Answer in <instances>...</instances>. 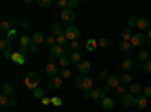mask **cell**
Listing matches in <instances>:
<instances>
[{
  "instance_id": "cell-13",
  "label": "cell",
  "mask_w": 151,
  "mask_h": 112,
  "mask_svg": "<svg viewBox=\"0 0 151 112\" xmlns=\"http://www.w3.org/2000/svg\"><path fill=\"white\" fill-rule=\"evenodd\" d=\"M136 59H137V62H141V64L144 65L145 62H148L150 61V53H148V50H139L137 52V55H136Z\"/></svg>"
},
{
  "instance_id": "cell-8",
  "label": "cell",
  "mask_w": 151,
  "mask_h": 112,
  "mask_svg": "<svg viewBox=\"0 0 151 112\" xmlns=\"http://www.w3.org/2000/svg\"><path fill=\"white\" fill-rule=\"evenodd\" d=\"M147 103H148V98L144 94H139V95L134 97V108L136 109H145Z\"/></svg>"
},
{
  "instance_id": "cell-6",
  "label": "cell",
  "mask_w": 151,
  "mask_h": 112,
  "mask_svg": "<svg viewBox=\"0 0 151 112\" xmlns=\"http://www.w3.org/2000/svg\"><path fill=\"white\" fill-rule=\"evenodd\" d=\"M134 97H136V95H133V94L127 92V94H124V95H121V97H119V102H121V105H122V106L130 108V106H134Z\"/></svg>"
},
{
  "instance_id": "cell-18",
  "label": "cell",
  "mask_w": 151,
  "mask_h": 112,
  "mask_svg": "<svg viewBox=\"0 0 151 112\" xmlns=\"http://www.w3.org/2000/svg\"><path fill=\"white\" fill-rule=\"evenodd\" d=\"M11 61H14L15 64H18V65H24V62H26V59H24V55H21L20 52H14V53H12Z\"/></svg>"
},
{
  "instance_id": "cell-38",
  "label": "cell",
  "mask_w": 151,
  "mask_h": 112,
  "mask_svg": "<svg viewBox=\"0 0 151 112\" xmlns=\"http://www.w3.org/2000/svg\"><path fill=\"white\" fill-rule=\"evenodd\" d=\"M127 21H129V29H132V27H136V23H137V17H136V15H130Z\"/></svg>"
},
{
  "instance_id": "cell-31",
  "label": "cell",
  "mask_w": 151,
  "mask_h": 112,
  "mask_svg": "<svg viewBox=\"0 0 151 112\" xmlns=\"http://www.w3.org/2000/svg\"><path fill=\"white\" fill-rule=\"evenodd\" d=\"M0 105H2V108H6L8 105H11V97L2 92L0 94Z\"/></svg>"
},
{
  "instance_id": "cell-1",
  "label": "cell",
  "mask_w": 151,
  "mask_h": 112,
  "mask_svg": "<svg viewBox=\"0 0 151 112\" xmlns=\"http://www.w3.org/2000/svg\"><path fill=\"white\" fill-rule=\"evenodd\" d=\"M76 86H77L79 90H82L83 92L85 91H92L94 90V80L89 76H83V74H80V76L76 79Z\"/></svg>"
},
{
  "instance_id": "cell-28",
  "label": "cell",
  "mask_w": 151,
  "mask_h": 112,
  "mask_svg": "<svg viewBox=\"0 0 151 112\" xmlns=\"http://www.w3.org/2000/svg\"><path fill=\"white\" fill-rule=\"evenodd\" d=\"M58 64H59L62 68H68V65L71 64V59H70V56H62V58L58 59Z\"/></svg>"
},
{
  "instance_id": "cell-32",
  "label": "cell",
  "mask_w": 151,
  "mask_h": 112,
  "mask_svg": "<svg viewBox=\"0 0 151 112\" xmlns=\"http://www.w3.org/2000/svg\"><path fill=\"white\" fill-rule=\"evenodd\" d=\"M11 26H12V24H11L9 21H6V20H3L2 23H0V30H2V33H5V32L8 33V32H9V30L12 29Z\"/></svg>"
},
{
  "instance_id": "cell-55",
  "label": "cell",
  "mask_w": 151,
  "mask_h": 112,
  "mask_svg": "<svg viewBox=\"0 0 151 112\" xmlns=\"http://www.w3.org/2000/svg\"><path fill=\"white\" fill-rule=\"evenodd\" d=\"M83 97L85 98H91V91H85L83 92Z\"/></svg>"
},
{
  "instance_id": "cell-45",
  "label": "cell",
  "mask_w": 151,
  "mask_h": 112,
  "mask_svg": "<svg viewBox=\"0 0 151 112\" xmlns=\"http://www.w3.org/2000/svg\"><path fill=\"white\" fill-rule=\"evenodd\" d=\"M29 52H30L32 55H38V53H40V46H36V44L32 43V46L29 47Z\"/></svg>"
},
{
  "instance_id": "cell-21",
  "label": "cell",
  "mask_w": 151,
  "mask_h": 112,
  "mask_svg": "<svg viewBox=\"0 0 151 112\" xmlns=\"http://www.w3.org/2000/svg\"><path fill=\"white\" fill-rule=\"evenodd\" d=\"M121 67H122V70H124V71H129V70L134 68V62H133L130 58H124V59H122V62H121Z\"/></svg>"
},
{
  "instance_id": "cell-44",
  "label": "cell",
  "mask_w": 151,
  "mask_h": 112,
  "mask_svg": "<svg viewBox=\"0 0 151 112\" xmlns=\"http://www.w3.org/2000/svg\"><path fill=\"white\" fill-rule=\"evenodd\" d=\"M62 98H59V97H52V105L53 106H56V108H59V106H62Z\"/></svg>"
},
{
  "instance_id": "cell-12",
  "label": "cell",
  "mask_w": 151,
  "mask_h": 112,
  "mask_svg": "<svg viewBox=\"0 0 151 112\" xmlns=\"http://www.w3.org/2000/svg\"><path fill=\"white\" fill-rule=\"evenodd\" d=\"M50 55H53L55 58H62L64 56V47L59 46V44H55L53 47H50Z\"/></svg>"
},
{
  "instance_id": "cell-17",
  "label": "cell",
  "mask_w": 151,
  "mask_h": 112,
  "mask_svg": "<svg viewBox=\"0 0 151 112\" xmlns=\"http://www.w3.org/2000/svg\"><path fill=\"white\" fill-rule=\"evenodd\" d=\"M136 27L139 29L141 32H142V30H147V29H150V23H148V20H147V18H144V17H137Z\"/></svg>"
},
{
  "instance_id": "cell-19",
  "label": "cell",
  "mask_w": 151,
  "mask_h": 112,
  "mask_svg": "<svg viewBox=\"0 0 151 112\" xmlns=\"http://www.w3.org/2000/svg\"><path fill=\"white\" fill-rule=\"evenodd\" d=\"M32 36H29V35H21V38L18 40V44H20V47H30L32 46Z\"/></svg>"
},
{
  "instance_id": "cell-7",
  "label": "cell",
  "mask_w": 151,
  "mask_h": 112,
  "mask_svg": "<svg viewBox=\"0 0 151 112\" xmlns=\"http://www.w3.org/2000/svg\"><path fill=\"white\" fill-rule=\"evenodd\" d=\"M60 18L64 20V21H67V23H73V21H74V18H76L74 11H73V9H70V8L62 9V11H60Z\"/></svg>"
},
{
  "instance_id": "cell-47",
  "label": "cell",
  "mask_w": 151,
  "mask_h": 112,
  "mask_svg": "<svg viewBox=\"0 0 151 112\" xmlns=\"http://www.w3.org/2000/svg\"><path fill=\"white\" fill-rule=\"evenodd\" d=\"M58 6L60 9H67L68 8V0H58Z\"/></svg>"
},
{
  "instance_id": "cell-50",
  "label": "cell",
  "mask_w": 151,
  "mask_h": 112,
  "mask_svg": "<svg viewBox=\"0 0 151 112\" xmlns=\"http://www.w3.org/2000/svg\"><path fill=\"white\" fill-rule=\"evenodd\" d=\"M18 52H20L21 55H26V53H30V52H29V47H20V48H18Z\"/></svg>"
},
{
  "instance_id": "cell-40",
  "label": "cell",
  "mask_w": 151,
  "mask_h": 112,
  "mask_svg": "<svg viewBox=\"0 0 151 112\" xmlns=\"http://www.w3.org/2000/svg\"><path fill=\"white\" fill-rule=\"evenodd\" d=\"M33 97H36V98H44V90L42 88H36L35 91H33Z\"/></svg>"
},
{
  "instance_id": "cell-41",
  "label": "cell",
  "mask_w": 151,
  "mask_h": 112,
  "mask_svg": "<svg viewBox=\"0 0 151 112\" xmlns=\"http://www.w3.org/2000/svg\"><path fill=\"white\" fill-rule=\"evenodd\" d=\"M109 76H110V74H109L107 70H101V71L98 73V79H100V80H106Z\"/></svg>"
},
{
  "instance_id": "cell-51",
  "label": "cell",
  "mask_w": 151,
  "mask_h": 112,
  "mask_svg": "<svg viewBox=\"0 0 151 112\" xmlns=\"http://www.w3.org/2000/svg\"><path fill=\"white\" fill-rule=\"evenodd\" d=\"M70 50H71V48H70V43L67 44V46H64V56H67L68 53H70ZM71 55V53H70Z\"/></svg>"
},
{
  "instance_id": "cell-3",
  "label": "cell",
  "mask_w": 151,
  "mask_h": 112,
  "mask_svg": "<svg viewBox=\"0 0 151 112\" xmlns=\"http://www.w3.org/2000/svg\"><path fill=\"white\" fill-rule=\"evenodd\" d=\"M64 35L67 36L68 43H73V41H77V40H79V36H80V30H79L77 27L68 26V27L65 29V33H64Z\"/></svg>"
},
{
  "instance_id": "cell-23",
  "label": "cell",
  "mask_w": 151,
  "mask_h": 112,
  "mask_svg": "<svg viewBox=\"0 0 151 112\" xmlns=\"http://www.w3.org/2000/svg\"><path fill=\"white\" fill-rule=\"evenodd\" d=\"M119 35H121V38H122V41H132V38H133V33H132V29H129V27H125V29H122Z\"/></svg>"
},
{
  "instance_id": "cell-5",
  "label": "cell",
  "mask_w": 151,
  "mask_h": 112,
  "mask_svg": "<svg viewBox=\"0 0 151 112\" xmlns=\"http://www.w3.org/2000/svg\"><path fill=\"white\" fill-rule=\"evenodd\" d=\"M45 74L50 76L52 79L59 76V70H58V64H56V62H47V64H45Z\"/></svg>"
},
{
  "instance_id": "cell-2",
  "label": "cell",
  "mask_w": 151,
  "mask_h": 112,
  "mask_svg": "<svg viewBox=\"0 0 151 112\" xmlns=\"http://www.w3.org/2000/svg\"><path fill=\"white\" fill-rule=\"evenodd\" d=\"M24 85H26L27 90H32V91L40 88V76H38V73L36 71L27 73L26 77H24Z\"/></svg>"
},
{
  "instance_id": "cell-26",
  "label": "cell",
  "mask_w": 151,
  "mask_h": 112,
  "mask_svg": "<svg viewBox=\"0 0 151 112\" xmlns=\"http://www.w3.org/2000/svg\"><path fill=\"white\" fill-rule=\"evenodd\" d=\"M121 83L125 85V86H130L133 83V76H132V74H129V73L122 74V76H121Z\"/></svg>"
},
{
  "instance_id": "cell-52",
  "label": "cell",
  "mask_w": 151,
  "mask_h": 112,
  "mask_svg": "<svg viewBox=\"0 0 151 112\" xmlns=\"http://www.w3.org/2000/svg\"><path fill=\"white\" fill-rule=\"evenodd\" d=\"M41 102H42V105H52V98H48V97H44Z\"/></svg>"
},
{
  "instance_id": "cell-30",
  "label": "cell",
  "mask_w": 151,
  "mask_h": 112,
  "mask_svg": "<svg viewBox=\"0 0 151 112\" xmlns=\"http://www.w3.org/2000/svg\"><path fill=\"white\" fill-rule=\"evenodd\" d=\"M2 92L11 97L12 94H14V86H12L11 83H5V85L2 86Z\"/></svg>"
},
{
  "instance_id": "cell-56",
  "label": "cell",
  "mask_w": 151,
  "mask_h": 112,
  "mask_svg": "<svg viewBox=\"0 0 151 112\" xmlns=\"http://www.w3.org/2000/svg\"><path fill=\"white\" fill-rule=\"evenodd\" d=\"M103 90H104V91H106V92H109V91H110V90H112V88H110V86H106V88H103Z\"/></svg>"
},
{
  "instance_id": "cell-48",
  "label": "cell",
  "mask_w": 151,
  "mask_h": 112,
  "mask_svg": "<svg viewBox=\"0 0 151 112\" xmlns=\"http://www.w3.org/2000/svg\"><path fill=\"white\" fill-rule=\"evenodd\" d=\"M98 46H100V47H104V48H106V47L109 46V41H107L106 38H100V40H98Z\"/></svg>"
},
{
  "instance_id": "cell-15",
  "label": "cell",
  "mask_w": 151,
  "mask_h": 112,
  "mask_svg": "<svg viewBox=\"0 0 151 112\" xmlns=\"http://www.w3.org/2000/svg\"><path fill=\"white\" fill-rule=\"evenodd\" d=\"M50 33H52V35H55L56 38H58V36L64 35V33H65V30H64V27H62L60 24L55 23V24H52V27H50Z\"/></svg>"
},
{
  "instance_id": "cell-25",
  "label": "cell",
  "mask_w": 151,
  "mask_h": 112,
  "mask_svg": "<svg viewBox=\"0 0 151 112\" xmlns=\"http://www.w3.org/2000/svg\"><path fill=\"white\" fill-rule=\"evenodd\" d=\"M97 46H98V41H97V40H94V38H91V40H88V41H86L85 48H86L88 52H94L95 48H97Z\"/></svg>"
},
{
  "instance_id": "cell-57",
  "label": "cell",
  "mask_w": 151,
  "mask_h": 112,
  "mask_svg": "<svg viewBox=\"0 0 151 112\" xmlns=\"http://www.w3.org/2000/svg\"><path fill=\"white\" fill-rule=\"evenodd\" d=\"M147 38H151V29L148 30V35H147Z\"/></svg>"
},
{
  "instance_id": "cell-36",
  "label": "cell",
  "mask_w": 151,
  "mask_h": 112,
  "mask_svg": "<svg viewBox=\"0 0 151 112\" xmlns=\"http://www.w3.org/2000/svg\"><path fill=\"white\" fill-rule=\"evenodd\" d=\"M70 48H71L73 52H79L80 48H82V44L79 41H73V43H70Z\"/></svg>"
},
{
  "instance_id": "cell-53",
  "label": "cell",
  "mask_w": 151,
  "mask_h": 112,
  "mask_svg": "<svg viewBox=\"0 0 151 112\" xmlns=\"http://www.w3.org/2000/svg\"><path fill=\"white\" fill-rule=\"evenodd\" d=\"M20 26H21L23 29H29V27H30V23H29V21H23Z\"/></svg>"
},
{
  "instance_id": "cell-35",
  "label": "cell",
  "mask_w": 151,
  "mask_h": 112,
  "mask_svg": "<svg viewBox=\"0 0 151 112\" xmlns=\"http://www.w3.org/2000/svg\"><path fill=\"white\" fill-rule=\"evenodd\" d=\"M56 44H59V46H62V47L67 46V44H68L67 36H65V35H60V36H58V38H56Z\"/></svg>"
},
{
  "instance_id": "cell-34",
  "label": "cell",
  "mask_w": 151,
  "mask_h": 112,
  "mask_svg": "<svg viewBox=\"0 0 151 112\" xmlns=\"http://www.w3.org/2000/svg\"><path fill=\"white\" fill-rule=\"evenodd\" d=\"M59 76H60L62 79H70V77H71V70H68V68H62V70L59 71Z\"/></svg>"
},
{
  "instance_id": "cell-4",
  "label": "cell",
  "mask_w": 151,
  "mask_h": 112,
  "mask_svg": "<svg viewBox=\"0 0 151 112\" xmlns=\"http://www.w3.org/2000/svg\"><path fill=\"white\" fill-rule=\"evenodd\" d=\"M130 43H132L133 47H142V46L148 44V40H147V36L142 32H139V33H134L133 35V38H132Z\"/></svg>"
},
{
  "instance_id": "cell-39",
  "label": "cell",
  "mask_w": 151,
  "mask_h": 112,
  "mask_svg": "<svg viewBox=\"0 0 151 112\" xmlns=\"http://www.w3.org/2000/svg\"><path fill=\"white\" fill-rule=\"evenodd\" d=\"M17 38V30L15 29H11L8 33H6V40L8 41H12V40H15Z\"/></svg>"
},
{
  "instance_id": "cell-22",
  "label": "cell",
  "mask_w": 151,
  "mask_h": 112,
  "mask_svg": "<svg viewBox=\"0 0 151 112\" xmlns=\"http://www.w3.org/2000/svg\"><path fill=\"white\" fill-rule=\"evenodd\" d=\"M118 47H119V50L124 52V53H127V52H132V50H133V46H132L130 41H121V43L118 44Z\"/></svg>"
},
{
  "instance_id": "cell-20",
  "label": "cell",
  "mask_w": 151,
  "mask_h": 112,
  "mask_svg": "<svg viewBox=\"0 0 151 112\" xmlns=\"http://www.w3.org/2000/svg\"><path fill=\"white\" fill-rule=\"evenodd\" d=\"M142 85H139V83H132L130 86H129V92L130 94H133V95H139V94H142Z\"/></svg>"
},
{
  "instance_id": "cell-33",
  "label": "cell",
  "mask_w": 151,
  "mask_h": 112,
  "mask_svg": "<svg viewBox=\"0 0 151 112\" xmlns=\"http://www.w3.org/2000/svg\"><path fill=\"white\" fill-rule=\"evenodd\" d=\"M45 44H47V46H50V47H53V46L56 44V36H55V35H52V33L47 35V36H45Z\"/></svg>"
},
{
  "instance_id": "cell-16",
  "label": "cell",
  "mask_w": 151,
  "mask_h": 112,
  "mask_svg": "<svg viewBox=\"0 0 151 112\" xmlns=\"http://www.w3.org/2000/svg\"><path fill=\"white\" fill-rule=\"evenodd\" d=\"M32 41H33V44L40 46V44L45 43V35H44L42 32H33V35H32Z\"/></svg>"
},
{
  "instance_id": "cell-14",
  "label": "cell",
  "mask_w": 151,
  "mask_h": 112,
  "mask_svg": "<svg viewBox=\"0 0 151 112\" xmlns=\"http://www.w3.org/2000/svg\"><path fill=\"white\" fill-rule=\"evenodd\" d=\"M62 86V77L60 76H56V77H53V79H50V82H48V88L50 90H59Z\"/></svg>"
},
{
  "instance_id": "cell-9",
  "label": "cell",
  "mask_w": 151,
  "mask_h": 112,
  "mask_svg": "<svg viewBox=\"0 0 151 112\" xmlns=\"http://www.w3.org/2000/svg\"><path fill=\"white\" fill-rule=\"evenodd\" d=\"M121 85V77L118 76V74H110V76L107 77V86H110V88H118V86Z\"/></svg>"
},
{
  "instance_id": "cell-49",
  "label": "cell",
  "mask_w": 151,
  "mask_h": 112,
  "mask_svg": "<svg viewBox=\"0 0 151 112\" xmlns=\"http://www.w3.org/2000/svg\"><path fill=\"white\" fill-rule=\"evenodd\" d=\"M144 95L148 98V97H151V85H148V86H145L144 88Z\"/></svg>"
},
{
  "instance_id": "cell-29",
  "label": "cell",
  "mask_w": 151,
  "mask_h": 112,
  "mask_svg": "<svg viewBox=\"0 0 151 112\" xmlns=\"http://www.w3.org/2000/svg\"><path fill=\"white\" fill-rule=\"evenodd\" d=\"M11 41H8L6 38H2L0 40V50L2 52H8V50H11Z\"/></svg>"
},
{
  "instance_id": "cell-11",
  "label": "cell",
  "mask_w": 151,
  "mask_h": 112,
  "mask_svg": "<svg viewBox=\"0 0 151 112\" xmlns=\"http://www.w3.org/2000/svg\"><path fill=\"white\" fill-rule=\"evenodd\" d=\"M77 68H79V71L83 74V76H88V73L91 71V62L86 61V59H83L80 64L77 65Z\"/></svg>"
},
{
  "instance_id": "cell-24",
  "label": "cell",
  "mask_w": 151,
  "mask_h": 112,
  "mask_svg": "<svg viewBox=\"0 0 151 112\" xmlns=\"http://www.w3.org/2000/svg\"><path fill=\"white\" fill-rule=\"evenodd\" d=\"M101 105H103V108L106 111H110V109H113V106H115V100H113L112 97H106L104 100L101 102Z\"/></svg>"
},
{
  "instance_id": "cell-27",
  "label": "cell",
  "mask_w": 151,
  "mask_h": 112,
  "mask_svg": "<svg viewBox=\"0 0 151 112\" xmlns=\"http://www.w3.org/2000/svg\"><path fill=\"white\" fill-rule=\"evenodd\" d=\"M70 59H71V64H77V65L83 61V59H82V55H80L79 52H73V53L70 55Z\"/></svg>"
},
{
  "instance_id": "cell-10",
  "label": "cell",
  "mask_w": 151,
  "mask_h": 112,
  "mask_svg": "<svg viewBox=\"0 0 151 112\" xmlns=\"http://www.w3.org/2000/svg\"><path fill=\"white\" fill-rule=\"evenodd\" d=\"M91 98H94V100H104L106 98V91L103 88H94L91 91Z\"/></svg>"
},
{
  "instance_id": "cell-46",
  "label": "cell",
  "mask_w": 151,
  "mask_h": 112,
  "mask_svg": "<svg viewBox=\"0 0 151 112\" xmlns=\"http://www.w3.org/2000/svg\"><path fill=\"white\" fill-rule=\"evenodd\" d=\"M50 5H52V0H38V6L41 8H48Z\"/></svg>"
},
{
  "instance_id": "cell-37",
  "label": "cell",
  "mask_w": 151,
  "mask_h": 112,
  "mask_svg": "<svg viewBox=\"0 0 151 112\" xmlns=\"http://www.w3.org/2000/svg\"><path fill=\"white\" fill-rule=\"evenodd\" d=\"M116 92H118L119 95L127 94V92H129V86H125V85H122V83H121V85L118 86V88H116Z\"/></svg>"
},
{
  "instance_id": "cell-42",
  "label": "cell",
  "mask_w": 151,
  "mask_h": 112,
  "mask_svg": "<svg viewBox=\"0 0 151 112\" xmlns=\"http://www.w3.org/2000/svg\"><path fill=\"white\" fill-rule=\"evenodd\" d=\"M79 6H80L79 0H68V8L70 9H76V8H79Z\"/></svg>"
},
{
  "instance_id": "cell-43",
  "label": "cell",
  "mask_w": 151,
  "mask_h": 112,
  "mask_svg": "<svg viewBox=\"0 0 151 112\" xmlns=\"http://www.w3.org/2000/svg\"><path fill=\"white\" fill-rule=\"evenodd\" d=\"M142 70H144V73H145V74H151V61L145 62V64L142 65Z\"/></svg>"
},
{
  "instance_id": "cell-54",
  "label": "cell",
  "mask_w": 151,
  "mask_h": 112,
  "mask_svg": "<svg viewBox=\"0 0 151 112\" xmlns=\"http://www.w3.org/2000/svg\"><path fill=\"white\" fill-rule=\"evenodd\" d=\"M47 61H48V62H55V61H58V58H55L53 55H48V56H47Z\"/></svg>"
}]
</instances>
